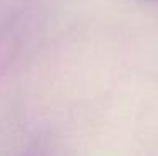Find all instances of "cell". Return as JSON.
Returning <instances> with one entry per match:
<instances>
[]
</instances>
